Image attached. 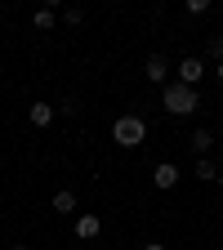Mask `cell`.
<instances>
[{
	"mask_svg": "<svg viewBox=\"0 0 223 250\" xmlns=\"http://www.w3.org/2000/svg\"><path fill=\"white\" fill-rule=\"evenodd\" d=\"M179 179H183V174H179V166H174V161H161V166L152 170V188H161V192L179 188Z\"/></svg>",
	"mask_w": 223,
	"mask_h": 250,
	"instance_id": "3",
	"label": "cell"
},
{
	"mask_svg": "<svg viewBox=\"0 0 223 250\" xmlns=\"http://www.w3.org/2000/svg\"><path fill=\"white\" fill-rule=\"evenodd\" d=\"M112 139H116V147H139V143H147V121H143V116H134V112L116 116Z\"/></svg>",
	"mask_w": 223,
	"mask_h": 250,
	"instance_id": "2",
	"label": "cell"
},
{
	"mask_svg": "<svg viewBox=\"0 0 223 250\" xmlns=\"http://www.w3.org/2000/svg\"><path fill=\"white\" fill-rule=\"evenodd\" d=\"M161 107H165L170 116H192V112H201V94H197L192 85L170 81V85L161 89Z\"/></svg>",
	"mask_w": 223,
	"mask_h": 250,
	"instance_id": "1",
	"label": "cell"
},
{
	"mask_svg": "<svg viewBox=\"0 0 223 250\" xmlns=\"http://www.w3.org/2000/svg\"><path fill=\"white\" fill-rule=\"evenodd\" d=\"M143 72H147V81H152V85H161V89L170 85V62H165L161 54H152V58H147V67H143Z\"/></svg>",
	"mask_w": 223,
	"mask_h": 250,
	"instance_id": "6",
	"label": "cell"
},
{
	"mask_svg": "<svg viewBox=\"0 0 223 250\" xmlns=\"http://www.w3.org/2000/svg\"><path fill=\"white\" fill-rule=\"evenodd\" d=\"M54 22H58V9L54 5H45V9L31 14V27H36V31H54Z\"/></svg>",
	"mask_w": 223,
	"mask_h": 250,
	"instance_id": "8",
	"label": "cell"
},
{
	"mask_svg": "<svg viewBox=\"0 0 223 250\" xmlns=\"http://www.w3.org/2000/svg\"><path fill=\"white\" fill-rule=\"evenodd\" d=\"M72 228H76L81 241H94V237L103 232V219H99V214H76V224H72Z\"/></svg>",
	"mask_w": 223,
	"mask_h": 250,
	"instance_id": "7",
	"label": "cell"
},
{
	"mask_svg": "<svg viewBox=\"0 0 223 250\" xmlns=\"http://www.w3.org/2000/svg\"><path fill=\"white\" fill-rule=\"evenodd\" d=\"M143 250H165V246H161V241H147V246H143Z\"/></svg>",
	"mask_w": 223,
	"mask_h": 250,
	"instance_id": "16",
	"label": "cell"
},
{
	"mask_svg": "<svg viewBox=\"0 0 223 250\" xmlns=\"http://www.w3.org/2000/svg\"><path fill=\"white\" fill-rule=\"evenodd\" d=\"M219 188H223V170H219Z\"/></svg>",
	"mask_w": 223,
	"mask_h": 250,
	"instance_id": "19",
	"label": "cell"
},
{
	"mask_svg": "<svg viewBox=\"0 0 223 250\" xmlns=\"http://www.w3.org/2000/svg\"><path fill=\"white\" fill-rule=\"evenodd\" d=\"M205 54H210L214 62H223V31H219V36H210V41H205Z\"/></svg>",
	"mask_w": 223,
	"mask_h": 250,
	"instance_id": "12",
	"label": "cell"
},
{
	"mask_svg": "<svg viewBox=\"0 0 223 250\" xmlns=\"http://www.w3.org/2000/svg\"><path fill=\"white\" fill-rule=\"evenodd\" d=\"M197 179H205V183H219V166L210 161V156H201V161H197V170H192Z\"/></svg>",
	"mask_w": 223,
	"mask_h": 250,
	"instance_id": "10",
	"label": "cell"
},
{
	"mask_svg": "<svg viewBox=\"0 0 223 250\" xmlns=\"http://www.w3.org/2000/svg\"><path fill=\"white\" fill-rule=\"evenodd\" d=\"M76 112H81L76 99H62V103H58V116H76Z\"/></svg>",
	"mask_w": 223,
	"mask_h": 250,
	"instance_id": "14",
	"label": "cell"
},
{
	"mask_svg": "<svg viewBox=\"0 0 223 250\" xmlns=\"http://www.w3.org/2000/svg\"><path fill=\"white\" fill-rule=\"evenodd\" d=\"M49 206H54V214H76V197L67 192V188H62V192H54Z\"/></svg>",
	"mask_w": 223,
	"mask_h": 250,
	"instance_id": "9",
	"label": "cell"
},
{
	"mask_svg": "<svg viewBox=\"0 0 223 250\" xmlns=\"http://www.w3.org/2000/svg\"><path fill=\"white\" fill-rule=\"evenodd\" d=\"M210 14V0H187V18H205Z\"/></svg>",
	"mask_w": 223,
	"mask_h": 250,
	"instance_id": "13",
	"label": "cell"
},
{
	"mask_svg": "<svg viewBox=\"0 0 223 250\" xmlns=\"http://www.w3.org/2000/svg\"><path fill=\"white\" fill-rule=\"evenodd\" d=\"M210 147H214V134H210V130H197V134H192V152H201V156H205Z\"/></svg>",
	"mask_w": 223,
	"mask_h": 250,
	"instance_id": "11",
	"label": "cell"
},
{
	"mask_svg": "<svg viewBox=\"0 0 223 250\" xmlns=\"http://www.w3.org/2000/svg\"><path fill=\"white\" fill-rule=\"evenodd\" d=\"M54 116H58V107H54V103H45V99L27 107V121L36 125V130H49V125H54Z\"/></svg>",
	"mask_w": 223,
	"mask_h": 250,
	"instance_id": "5",
	"label": "cell"
},
{
	"mask_svg": "<svg viewBox=\"0 0 223 250\" xmlns=\"http://www.w3.org/2000/svg\"><path fill=\"white\" fill-rule=\"evenodd\" d=\"M81 18H85V14H81V9H62V22H67V27H76V22H81Z\"/></svg>",
	"mask_w": 223,
	"mask_h": 250,
	"instance_id": "15",
	"label": "cell"
},
{
	"mask_svg": "<svg viewBox=\"0 0 223 250\" xmlns=\"http://www.w3.org/2000/svg\"><path fill=\"white\" fill-rule=\"evenodd\" d=\"M174 72H179V85H192V89H197V81L205 76V62H201V58H192V54H187V58L179 62V67H174Z\"/></svg>",
	"mask_w": 223,
	"mask_h": 250,
	"instance_id": "4",
	"label": "cell"
},
{
	"mask_svg": "<svg viewBox=\"0 0 223 250\" xmlns=\"http://www.w3.org/2000/svg\"><path fill=\"white\" fill-rule=\"evenodd\" d=\"M214 76H219V85H223V62H214Z\"/></svg>",
	"mask_w": 223,
	"mask_h": 250,
	"instance_id": "17",
	"label": "cell"
},
{
	"mask_svg": "<svg viewBox=\"0 0 223 250\" xmlns=\"http://www.w3.org/2000/svg\"><path fill=\"white\" fill-rule=\"evenodd\" d=\"M9 250H31V246H9Z\"/></svg>",
	"mask_w": 223,
	"mask_h": 250,
	"instance_id": "18",
	"label": "cell"
}]
</instances>
